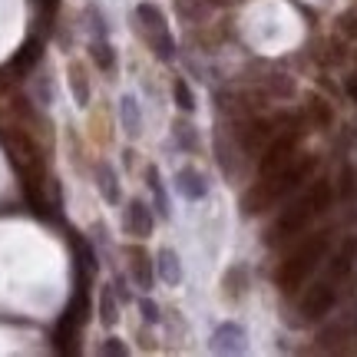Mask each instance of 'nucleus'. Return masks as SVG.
<instances>
[{"label": "nucleus", "instance_id": "nucleus-27", "mask_svg": "<svg viewBox=\"0 0 357 357\" xmlns=\"http://www.w3.org/2000/svg\"><path fill=\"white\" fill-rule=\"evenodd\" d=\"M40 7H43V10L53 17V13H56V7H60V0H40Z\"/></svg>", "mask_w": 357, "mask_h": 357}, {"label": "nucleus", "instance_id": "nucleus-23", "mask_svg": "<svg viewBox=\"0 0 357 357\" xmlns=\"http://www.w3.org/2000/svg\"><path fill=\"white\" fill-rule=\"evenodd\" d=\"M354 192H357V172L351 166H344V169H341V195H344V199H351Z\"/></svg>", "mask_w": 357, "mask_h": 357}, {"label": "nucleus", "instance_id": "nucleus-11", "mask_svg": "<svg viewBox=\"0 0 357 357\" xmlns=\"http://www.w3.org/2000/svg\"><path fill=\"white\" fill-rule=\"evenodd\" d=\"M96 189H100V195L109 205L119 202V178H116L109 162H100V166H96Z\"/></svg>", "mask_w": 357, "mask_h": 357}, {"label": "nucleus", "instance_id": "nucleus-20", "mask_svg": "<svg viewBox=\"0 0 357 357\" xmlns=\"http://www.w3.org/2000/svg\"><path fill=\"white\" fill-rule=\"evenodd\" d=\"M153 50H155V56H159L162 63H169V60L176 56V40H172V33H169V30L153 33Z\"/></svg>", "mask_w": 357, "mask_h": 357}, {"label": "nucleus", "instance_id": "nucleus-8", "mask_svg": "<svg viewBox=\"0 0 357 357\" xmlns=\"http://www.w3.org/2000/svg\"><path fill=\"white\" fill-rule=\"evenodd\" d=\"M271 139H275V123H271V119H252V123L242 129L245 153H261Z\"/></svg>", "mask_w": 357, "mask_h": 357}, {"label": "nucleus", "instance_id": "nucleus-13", "mask_svg": "<svg viewBox=\"0 0 357 357\" xmlns=\"http://www.w3.org/2000/svg\"><path fill=\"white\" fill-rule=\"evenodd\" d=\"M354 258H357V245L354 242L344 245V248L331 258V265H328V278H331V281L347 278V275H351V268H354Z\"/></svg>", "mask_w": 357, "mask_h": 357}, {"label": "nucleus", "instance_id": "nucleus-2", "mask_svg": "<svg viewBox=\"0 0 357 357\" xmlns=\"http://www.w3.org/2000/svg\"><path fill=\"white\" fill-rule=\"evenodd\" d=\"M331 199H334L331 182H328V178H318L298 202H291L278 215V222L268 231V245H281V242H288V238H294L298 231H305L307 225H311V218L321 215V212L331 205Z\"/></svg>", "mask_w": 357, "mask_h": 357}, {"label": "nucleus", "instance_id": "nucleus-24", "mask_svg": "<svg viewBox=\"0 0 357 357\" xmlns=\"http://www.w3.org/2000/svg\"><path fill=\"white\" fill-rule=\"evenodd\" d=\"M100 354H109V357H126L129 354V347L119 341V337H106L100 344Z\"/></svg>", "mask_w": 357, "mask_h": 357}, {"label": "nucleus", "instance_id": "nucleus-17", "mask_svg": "<svg viewBox=\"0 0 357 357\" xmlns=\"http://www.w3.org/2000/svg\"><path fill=\"white\" fill-rule=\"evenodd\" d=\"M132 278H136L139 288H153V258L136 252L132 255Z\"/></svg>", "mask_w": 357, "mask_h": 357}, {"label": "nucleus", "instance_id": "nucleus-7", "mask_svg": "<svg viewBox=\"0 0 357 357\" xmlns=\"http://www.w3.org/2000/svg\"><path fill=\"white\" fill-rule=\"evenodd\" d=\"M123 225H126L129 235H136V238H149L153 235V208L146 202H139V199H132V202L126 205V215H123Z\"/></svg>", "mask_w": 357, "mask_h": 357}, {"label": "nucleus", "instance_id": "nucleus-18", "mask_svg": "<svg viewBox=\"0 0 357 357\" xmlns=\"http://www.w3.org/2000/svg\"><path fill=\"white\" fill-rule=\"evenodd\" d=\"M139 20L146 26H149V33H159V30H169L166 26V17H162V10L159 7H153V3H139Z\"/></svg>", "mask_w": 357, "mask_h": 357}, {"label": "nucleus", "instance_id": "nucleus-10", "mask_svg": "<svg viewBox=\"0 0 357 357\" xmlns=\"http://www.w3.org/2000/svg\"><path fill=\"white\" fill-rule=\"evenodd\" d=\"M155 271H159V278L166 281V284H178L182 281V261L172 248H162L159 255H155Z\"/></svg>", "mask_w": 357, "mask_h": 357}, {"label": "nucleus", "instance_id": "nucleus-12", "mask_svg": "<svg viewBox=\"0 0 357 357\" xmlns=\"http://www.w3.org/2000/svg\"><path fill=\"white\" fill-rule=\"evenodd\" d=\"M119 123H123V129H126L129 136H139L142 132V113H139L136 96H123L119 100Z\"/></svg>", "mask_w": 357, "mask_h": 357}, {"label": "nucleus", "instance_id": "nucleus-14", "mask_svg": "<svg viewBox=\"0 0 357 357\" xmlns=\"http://www.w3.org/2000/svg\"><path fill=\"white\" fill-rule=\"evenodd\" d=\"M89 56H93V63L100 66L102 73H113L116 70V50H113V43H109L106 37L89 43Z\"/></svg>", "mask_w": 357, "mask_h": 357}, {"label": "nucleus", "instance_id": "nucleus-29", "mask_svg": "<svg viewBox=\"0 0 357 357\" xmlns=\"http://www.w3.org/2000/svg\"><path fill=\"white\" fill-rule=\"evenodd\" d=\"M354 324H357V318H354Z\"/></svg>", "mask_w": 357, "mask_h": 357}, {"label": "nucleus", "instance_id": "nucleus-3", "mask_svg": "<svg viewBox=\"0 0 357 357\" xmlns=\"http://www.w3.org/2000/svg\"><path fill=\"white\" fill-rule=\"evenodd\" d=\"M328 248H331V231H318V235H311V238H305V242L298 245L278 268V278L275 281H278L281 291H288V294L298 291L311 278V271L324 261Z\"/></svg>", "mask_w": 357, "mask_h": 357}, {"label": "nucleus", "instance_id": "nucleus-9", "mask_svg": "<svg viewBox=\"0 0 357 357\" xmlns=\"http://www.w3.org/2000/svg\"><path fill=\"white\" fill-rule=\"evenodd\" d=\"M176 192L182 199H189V202H202L205 195H208V182H205L202 172H195V169H178Z\"/></svg>", "mask_w": 357, "mask_h": 357}, {"label": "nucleus", "instance_id": "nucleus-15", "mask_svg": "<svg viewBox=\"0 0 357 357\" xmlns=\"http://www.w3.org/2000/svg\"><path fill=\"white\" fill-rule=\"evenodd\" d=\"M40 56H43V43H40L37 37L33 40H26L24 43V50L17 53V56H13V70H20V73H26V70H33V66L40 63Z\"/></svg>", "mask_w": 357, "mask_h": 357}, {"label": "nucleus", "instance_id": "nucleus-19", "mask_svg": "<svg viewBox=\"0 0 357 357\" xmlns=\"http://www.w3.org/2000/svg\"><path fill=\"white\" fill-rule=\"evenodd\" d=\"M149 189H153V195H155V212H159V218H169V195H166V189H162L159 169H149Z\"/></svg>", "mask_w": 357, "mask_h": 357}, {"label": "nucleus", "instance_id": "nucleus-5", "mask_svg": "<svg viewBox=\"0 0 357 357\" xmlns=\"http://www.w3.org/2000/svg\"><path fill=\"white\" fill-rule=\"evenodd\" d=\"M334 301H337V288H334V281H318L311 291L301 298V314H305V321H318L324 318L328 311L334 307Z\"/></svg>", "mask_w": 357, "mask_h": 357}, {"label": "nucleus", "instance_id": "nucleus-1", "mask_svg": "<svg viewBox=\"0 0 357 357\" xmlns=\"http://www.w3.org/2000/svg\"><path fill=\"white\" fill-rule=\"evenodd\" d=\"M314 166H318V159H314V155H301V159L294 155V159L284 169H278L275 176H268L265 182H258L255 189L245 192L242 208L248 212V215H258V212L271 208L275 202H281V199L294 195V192H298L307 182V178H311Z\"/></svg>", "mask_w": 357, "mask_h": 357}, {"label": "nucleus", "instance_id": "nucleus-16", "mask_svg": "<svg viewBox=\"0 0 357 357\" xmlns=\"http://www.w3.org/2000/svg\"><path fill=\"white\" fill-rule=\"evenodd\" d=\"M116 311H119V305H116V291L106 284V288L100 291V321L106 324V328H113L116 321H119V314H116Z\"/></svg>", "mask_w": 357, "mask_h": 357}, {"label": "nucleus", "instance_id": "nucleus-6", "mask_svg": "<svg viewBox=\"0 0 357 357\" xmlns=\"http://www.w3.org/2000/svg\"><path fill=\"white\" fill-rule=\"evenodd\" d=\"M245 341H248V334H245L242 324H235V321H225V324H218L215 331H212V341L208 347L215 351V354H242Z\"/></svg>", "mask_w": 357, "mask_h": 357}, {"label": "nucleus", "instance_id": "nucleus-26", "mask_svg": "<svg viewBox=\"0 0 357 357\" xmlns=\"http://www.w3.org/2000/svg\"><path fill=\"white\" fill-rule=\"evenodd\" d=\"M139 311H142V321H146V324H155V321H159V305L149 301V298L139 301Z\"/></svg>", "mask_w": 357, "mask_h": 357}, {"label": "nucleus", "instance_id": "nucleus-22", "mask_svg": "<svg viewBox=\"0 0 357 357\" xmlns=\"http://www.w3.org/2000/svg\"><path fill=\"white\" fill-rule=\"evenodd\" d=\"M70 89H73V96H77V106H86L89 102V83H86V77H83L79 66L70 70Z\"/></svg>", "mask_w": 357, "mask_h": 357}, {"label": "nucleus", "instance_id": "nucleus-4", "mask_svg": "<svg viewBox=\"0 0 357 357\" xmlns=\"http://www.w3.org/2000/svg\"><path fill=\"white\" fill-rule=\"evenodd\" d=\"M298 139H301V132H284V136H275V139L268 142L265 155H261V162H258L261 178L275 176L278 169H284L288 162H291L294 153H298Z\"/></svg>", "mask_w": 357, "mask_h": 357}, {"label": "nucleus", "instance_id": "nucleus-28", "mask_svg": "<svg viewBox=\"0 0 357 357\" xmlns=\"http://www.w3.org/2000/svg\"><path fill=\"white\" fill-rule=\"evenodd\" d=\"M347 93H351V96L357 100V79H347Z\"/></svg>", "mask_w": 357, "mask_h": 357}, {"label": "nucleus", "instance_id": "nucleus-21", "mask_svg": "<svg viewBox=\"0 0 357 357\" xmlns=\"http://www.w3.org/2000/svg\"><path fill=\"white\" fill-rule=\"evenodd\" d=\"M172 96H176V106L182 113H192V109H195V93H192V86L185 79H176V83H172Z\"/></svg>", "mask_w": 357, "mask_h": 357}, {"label": "nucleus", "instance_id": "nucleus-25", "mask_svg": "<svg viewBox=\"0 0 357 357\" xmlns=\"http://www.w3.org/2000/svg\"><path fill=\"white\" fill-rule=\"evenodd\" d=\"M89 20H93V40L106 37V17H102L96 7H89Z\"/></svg>", "mask_w": 357, "mask_h": 357}]
</instances>
